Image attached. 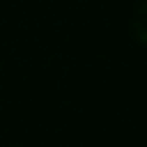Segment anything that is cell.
I'll list each match as a JSON object with an SVG mask.
<instances>
[{"label":"cell","instance_id":"obj_1","mask_svg":"<svg viewBox=\"0 0 147 147\" xmlns=\"http://www.w3.org/2000/svg\"><path fill=\"white\" fill-rule=\"evenodd\" d=\"M132 34H134V39L140 44L147 47V0H142L137 5V10L132 16Z\"/></svg>","mask_w":147,"mask_h":147}]
</instances>
